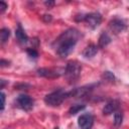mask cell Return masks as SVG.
Listing matches in <instances>:
<instances>
[{"instance_id":"cell-1","label":"cell","mask_w":129,"mask_h":129,"mask_svg":"<svg viewBox=\"0 0 129 129\" xmlns=\"http://www.w3.org/2000/svg\"><path fill=\"white\" fill-rule=\"evenodd\" d=\"M79 38L80 32L75 28H69L63 31L53 42V46L56 50V53L60 57L68 56L73 51Z\"/></svg>"},{"instance_id":"cell-2","label":"cell","mask_w":129,"mask_h":129,"mask_svg":"<svg viewBox=\"0 0 129 129\" xmlns=\"http://www.w3.org/2000/svg\"><path fill=\"white\" fill-rule=\"evenodd\" d=\"M81 72H82L81 63L77 60H70L64 69V77L69 83L73 84L79 80L81 76Z\"/></svg>"},{"instance_id":"cell-3","label":"cell","mask_w":129,"mask_h":129,"mask_svg":"<svg viewBox=\"0 0 129 129\" xmlns=\"http://www.w3.org/2000/svg\"><path fill=\"white\" fill-rule=\"evenodd\" d=\"M68 97H72L71 96V91L66 92L63 90H57V91H54L52 93L47 94L44 97V102L48 106L56 107V106H59Z\"/></svg>"},{"instance_id":"cell-4","label":"cell","mask_w":129,"mask_h":129,"mask_svg":"<svg viewBox=\"0 0 129 129\" xmlns=\"http://www.w3.org/2000/svg\"><path fill=\"white\" fill-rule=\"evenodd\" d=\"M80 20L86 22L90 27L96 28V27H98L101 24V22H102V16L98 12H92V13H88V14L82 15V17H81Z\"/></svg>"},{"instance_id":"cell-5","label":"cell","mask_w":129,"mask_h":129,"mask_svg":"<svg viewBox=\"0 0 129 129\" xmlns=\"http://www.w3.org/2000/svg\"><path fill=\"white\" fill-rule=\"evenodd\" d=\"M16 104H17V106H18L20 109H22V110H24V111L27 112V111H30V110L33 108L34 101H33V99H32L31 97L22 94V95H19V96L17 97V99H16Z\"/></svg>"},{"instance_id":"cell-6","label":"cell","mask_w":129,"mask_h":129,"mask_svg":"<svg viewBox=\"0 0 129 129\" xmlns=\"http://www.w3.org/2000/svg\"><path fill=\"white\" fill-rule=\"evenodd\" d=\"M94 123V117L90 113H85L81 115L78 119V125L81 129H91Z\"/></svg>"},{"instance_id":"cell-7","label":"cell","mask_w":129,"mask_h":129,"mask_svg":"<svg viewBox=\"0 0 129 129\" xmlns=\"http://www.w3.org/2000/svg\"><path fill=\"white\" fill-rule=\"evenodd\" d=\"M109 28L113 33L118 34L126 29V24L122 19L115 17L109 22Z\"/></svg>"},{"instance_id":"cell-8","label":"cell","mask_w":129,"mask_h":129,"mask_svg":"<svg viewBox=\"0 0 129 129\" xmlns=\"http://www.w3.org/2000/svg\"><path fill=\"white\" fill-rule=\"evenodd\" d=\"M119 107H120L119 101H117V100H112V101L108 102V103L105 105V107L103 108V114H104V115L113 114V113H115L116 111L119 110Z\"/></svg>"},{"instance_id":"cell-9","label":"cell","mask_w":129,"mask_h":129,"mask_svg":"<svg viewBox=\"0 0 129 129\" xmlns=\"http://www.w3.org/2000/svg\"><path fill=\"white\" fill-rule=\"evenodd\" d=\"M15 36H16V39L18 40V42L21 43V44H25V43L28 42V36L25 33L24 29L22 28L21 24L17 25V28L15 30Z\"/></svg>"},{"instance_id":"cell-10","label":"cell","mask_w":129,"mask_h":129,"mask_svg":"<svg viewBox=\"0 0 129 129\" xmlns=\"http://www.w3.org/2000/svg\"><path fill=\"white\" fill-rule=\"evenodd\" d=\"M37 75L47 79H55L59 77V74L56 71H53L50 69H39L37 70Z\"/></svg>"},{"instance_id":"cell-11","label":"cell","mask_w":129,"mask_h":129,"mask_svg":"<svg viewBox=\"0 0 129 129\" xmlns=\"http://www.w3.org/2000/svg\"><path fill=\"white\" fill-rule=\"evenodd\" d=\"M98 46L95 44H89L88 46H86V48L83 50L82 54L84 57L86 58H92L93 56H95L98 52Z\"/></svg>"},{"instance_id":"cell-12","label":"cell","mask_w":129,"mask_h":129,"mask_svg":"<svg viewBox=\"0 0 129 129\" xmlns=\"http://www.w3.org/2000/svg\"><path fill=\"white\" fill-rule=\"evenodd\" d=\"M110 42H111V37H110V35H109L107 32L103 31V32L101 33L100 37H99V40H98V47H100V48L106 47Z\"/></svg>"},{"instance_id":"cell-13","label":"cell","mask_w":129,"mask_h":129,"mask_svg":"<svg viewBox=\"0 0 129 129\" xmlns=\"http://www.w3.org/2000/svg\"><path fill=\"white\" fill-rule=\"evenodd\" d=\"M122 121H123V113L122 111L118 110L114 113V126L115 127H119L121 124H122Z\"/></svg>"},{"instance_id":"cell-14","label":"cell","mask_w":129,"mask_h":129,"mask_svg":"<svg viewBox=\"0 0 129 129\" xmlns=\"http://www.w3.org/2000/svg\"><path fill=\"white\" fill-rule=\"evenodd\" d=\"M10 36V30L8 28H2L0 30V40L2 43H5Z\"/></svg>"},{"instance_id":"cell-15","label":"cell","mask_w":129,"mask_h":129,"mask_svg":"<svg viewBox=\"0 0 129 129\" xmlns=\"http://www.w3.org/2000/svg\"><path fill=\"white\" fill-rule=\"evenodd\" d=\"M84 109H85V106H84V105L76 104V105H73V106L70 108L69 113H70L71 115H76L77 113H79L80 111H82V110H84Z\"/></svg>"},{"instance_id":"cell-16","label":"cell","mask_w":129,"mask_h":129,"mask_svg":"<svg viewBox=\"0 0 129 129\" xmlns=\"http://www.w3.org/2000/svg\"><path fill=\"white\" fill-rule=\"evenodd\" d=\"M102 78L105 80V81H107V82H110V83H113L114 81H115V76L113 75V73H111V72H104L103 73V75H102Z\"/></svg>"},{"instance_id":"cell-17","label":"cell","mask_w":129,"mask_h":129,"mask_svg":"<svg viewBox=\"0 0 129 129\" xmlns=\"http://www.w3.org/2000/svg\"><path fill=\"white\" fill-rule=\"evenodd\" d=\"M26 51H27V54H28L30 57H32V58H36V57L38 56V52H37L34 48H27Z\"/></svg>"},{"instance_id":"cell-18","label":"cell","mask_w":129,"mask_h":129,"mask_svg":"<svg viewBox=\"0 0 129 129\" xmlns=\"http://www.w3.org/2000/svg\"><path fill=\"white\" fill-rule=\"evenodd\" d=\"M7 8V4L4 1H0V12L3 13Z\"/></svg>"},{"instance_id":"cell-19","label":"cell","mask_w":129,"mask_h":129,"mask_svg":"<svg viewBox=\"0 0 129 129\" xmlns=\"http://www.w3.org/2000/svg\"><path fill=\"white\" fill-rule=\"evenodd\" d=\"M1 111L4 110V106H5V94L2 92L1 93Z\"/></svg>"},{"instance_id":"cell-20","label":"cell","mask_w":129,"mask_h":129,"mask_svg":"<svg viewBox=\"0 0 129 129\" xmlns=\"http://www.w3.org/2000/svg\"><path fill=\"white\" fill-rule=\"evenodd\" d=\"M44 4H45V6H46V7L51 8V7L54 5V1H45V2H44Z\"/></svg>"},{"instance_id":"cell-21","label":"cell","mask_w":129,"mask_h":129,"mask_svg":"<svg viewBox=\"0 0 129 129\" xmlns=\"http://www.w3.org/2000/svg\"><path fill=\"white\" fill-rule=\"evenodd\" d=\"M42 19H43L45 22H49V21H51V16H50V15H43V16H42Z\"/></svg>"},{"instance_id":"cell-22","label":"cell","mask_w":129,"mask_h":129,"mask_svg":"<svg viewBox=\"0 0 129 129\" xmlns=\"http://www.w3.org/2000/svg\"><path fill=\"white\" fill-rule=\"evenodd\" d=\"M4 85H5V81L4 80H1V89L4 88Z\"/></svg>"}]
</instances>
